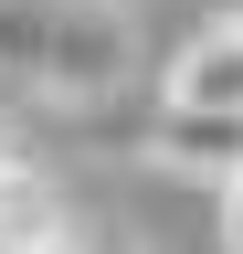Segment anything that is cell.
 Here are the masks:
<instances>
[{"mask_svg": "<svg viewBox=\"0 0 243 254\" xmlns=\"http://www.w3.org/2000/svg\"><path fill=\"white\" fill-rule=\"evenodd\" d=\"M222 21H233V32H243V0H222Z\"/></svg>", "mask_w": 243, "mask_h": 254, "instance_id": "52a82bcc", "label": "cell"}, {"mask_svg": "<svg viewBox=\"0 0 243 254\" xmlns=\"http://www.w3.org/2000/svg\"><path fill=\"white\" fill-rule=\"evenodd\" d=\"M138 32L116 0H0V74L43 85V95H106L127 85Z\"/></svg>", "mask_w": 243, "mask_h": 254, "instance_id": "6da1fadb", "label": "cell"}, {"mask_svg": "<svg viewBox=\"0 0 243 254\" xmlns=\"http://www.w3.org/2000/svg\"><path fill=\"white\" fill-rule=\"evenodd\" d=\"M148 159H169V170H201V180H233V170H243V117H159Z\"/></svg>", "mask_w": 243, "mask_h": 254, "instance_id": "277c9868", "label": "cell"}, {"mask_svg": "<svg viewBox=\"0 0 243 254\" xmlns=\"http://www.w3.org/2000/svg\"><path fill=\"white\" fill-rule=\"evenodd\" d=\"M0 159H11V138H0Z\"/></svg>", "mask_w": 243, "mask_h": 254, "instance_id": "ba28073f", "label": "cell"}, {"mask_svg": "<svg viewBox=\"0 0 243 254\" xmlns=\"http://www.w3.org/2000/svg\"><path fill=\"white\" fill-rule=\"evenodd\" d=\"M64 190H53L32 159H0V254H32V244H64Z\"/></svg>", "mask_w": 243, "mask_h": 254, "instance_id": "3957f363", "label": "cell"}, {"mask_svg": "<svg viewBox=\"0 0 243 254\" xmlns=\"http://www.w3.org/2000/svg\"><path fill=\"white\" fill-rule=\"evenodd\" d=\"M222 254H243V170L222 180Z\"/></svg>", "mask_w": 243, "mask_h": 254, "instance_id": "5b68a950", "label": "cell"}, {"mask_svg": "<svg viewBox=\"0 0 243 254\" xmlns=\"http://www.w3.org/2000/svg\"><path fill=\"white\" fill-rule=\"evenodd\" d=\"M32 254H85V244H74V233H64V244H32Z\"/></svg>", "mask_w": 243, "mask_h": 254, "instance_id": "8992f818", "label": "cell"}, {"mask_svg": "<svg viewBox=\"0 0 243 254\" xmlns=\"http://www.w3.org/2000/svg\"><path fill=\"white\" fill-rule=\"evenodd\" d=\"M169 117H243V32L233 21H211L169 64Z\"/></svg>", "mask_w": 243, "mask_h": 254, "instance_id": "7a4b0ae2", "label": "cell"}]
</instances>
